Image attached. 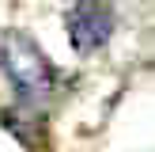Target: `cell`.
<instances>
[{"mask_svg":"<svg viewBox=\"0 0 155 152\" xmlns=\"http://www.w3.org/2000/svg\"><path fill=\"white\" fill-rule=\"evenodd\" d=\"M0 68L12 80V88L19 91L23 99L38 103L53 91V61L38 50V42L23 30H0Z\"/></svg>","mask_w":155,"mask_h":152,"instance_id":"1","label":"cell"},{"mask_svg":"<svg viewBox=\"0 0 155 152\" xmlns=\"http://www.w3.org/2000/svg\"><path fill=\"white\" fill-rule=\"evenodd\" d=\"M64 27H68V42L76 53H95L114 34V8L106 0H80L68 8Z\"/></svg>","mask_w":155,"mask_h":152,"instance_id":"2","label":"cell"},{"mask_svg":"<svg viewBox=\"0 0 155 152\" xmlns=\"http://www.w3.org/2000/svg\"><path fill=\"white\" fill-rule=\"evenodd\" d=\"M38 126H42V122H38L34 114H27V110H4V129L12 137H19L27 148H38V141H42Z\"/></svg>","mask_w":155,"mask_h":152,"instance_id":"3","label":"cell"}]
</instances>
